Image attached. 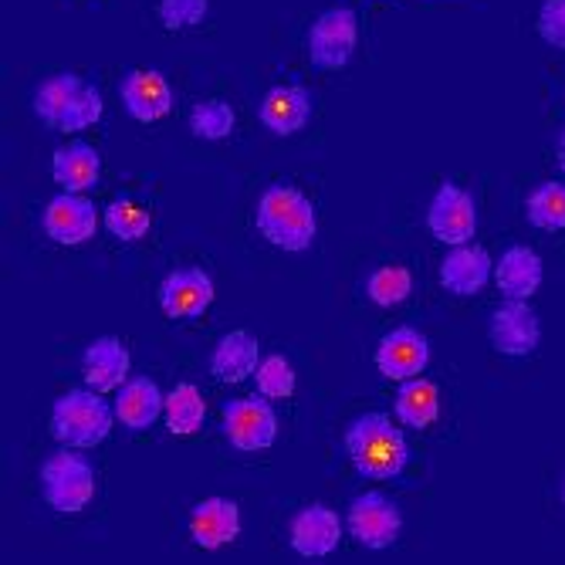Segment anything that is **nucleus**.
I'll list each match as a JSON object with an SVG mask.
<instances>
[{"instance_id": "1", "label": "nucleus", "mask_w": 565, "mask_h": 565, "mask_svg": "<svg viewBox=\"0 0 565 565\" xmlns=\"http://www.w3.org/2000/svg\"><path fill=\"white\" fill-rule=\"evenodd\" d=\"M345 454L352 468L370 481L399 478L409 465V447L403 430L386 414H363L345 427Z\"/></svg>"}, {"instance_id": "2", "label": "nucleus", "mask_w": 565, "mask_h": 565, "mask_svg": "<svg viewBox=\"0 0 565 565\" xmlns=\"http://www.w3.org/2000/svg\"><path fill=\"white\" fill-rule=\"evenodd\" d=\"M262 237L281 250H308L316 241V207L295 186H268L254 214Z\"/></svg>"}, {"instance_id": "3", "label": "nucleus", "mask_w": 565, "mask_h": 565, "mask_svg": "<svg viewBox=\"0 0 565 565\" xmlns=\"http://www.w3.org/2000/svg\"><path fill=\"white\" fill-rule=\"evenodd\" d=\"M116 420V409L98 396V390H68L51 409V437L62 447L88 450L109 437Z\"/></svg>"}, {"instance_id": "4", "label": "nucleus", "mask_w": 565, "mask_h": 565, "mask_svg": "<svg viewBox=\"0 0 565 565\" xmlns=\"http://www.w3.org/2000/svg\"><path fill=\"white\" fill-rule=\"evenodd\" d=\"M41 494L62 515L85 511L95 498V468L88 457H82L78 447L51 454L41 465Z\"/></svg>"}, {"instance_id": "5", "label": "nucleus", "mask_w": 565, "mask_h": 565, "mask_svg": "<svg viewBox=\"0 0 565 565\" xmlns=\"http://www.w3.org/2000/svg\"><path fill=\"white\" fill-rule=\"evenodd\" d=\"M224 434L234 450L262 454L278 440V409L268 396H241L224 406Z\"/></svg>"}, {"instance_id": "6", "label": "nucleus", "mask_w": 565, "mask_h": 565, "mask_svg": "<svg viewBox=\"0 0 565 565\" xmlns=\"http://www.w3.org/2000/svg\"><path fill=\"white\" fill-rule=\"evenodd\" d=\"M359 41V21L352 8H332L316 18L308 28V58L322 72H339L352 62Z\"/></svg>"}, {"instance_id": "7", "label": "nucleus", "mask_w": 565, "mask_h": 565, "mask_svg": "<svg viewBox=\"0 0 565 565\" xmlns=\"http://www.w3.org/2000/svg\"><path fill=\"white\" fill-rule=\"evenodd\" d=\"M349 532L359 545L373 552L390 548L403 532V515L393 498L383 491H366L349 504Z\"/></svg>"}, {"instance_id": "8", "label": "nucleus", "mask_w": 565, "mask_h": 565, "mask_svg": "<svg viewBox=\"0 0 565 565\" xmlns=\"http://www.w3.org/2000/svg\"><path fill=\"white\" fill-rule=\"evenodd\" d=\"M427 227L440 244H471L478 231V207L475 196L468 190H460L457 183H440L427 207Z\"/></svg>"}, {"instance_id": "9", "label": "nucleus", "mask_w": 565, "mask_h": 565, "mask_svg": "<svg viewBox=\"0 0 565 565\" xmlns=\"http://www.w3.org/2000/svg\"><path fill=\"white\" fill-rule=\"evenodd\" d=\"M488 339L501 355H532L542 339L535 308L519 298H504V305L491 312Z\"/></svg>"}, {"instance_id": "10", "label": "nucleus", "mask_w": 565, "mask_h": 565, "mask_svg": "<svg viewBox=\"0 0 565 565\" xmlns=\"http://www.w3.org/2000/svg\"><path fill=\"white\" fill-rule=\"evenodd\" d=\"M427 359H430V342L414 326H399L386 332L383 342L376 345V370L396 383L420 376L427 370Z\"/></svg>"}, {"instance_id": "11", "label": "nucleus", "mask_w": 565, "mask_h": 565, "mask_svg": "<svg viewBox=\"0 0 565 565\" xmlns=\"http://www.w3.org/2000/svg\"><path fill=\"white\" fill-rule=\"evenodd\" d=\"M211 301H214V281L203 268H177L160 285V308L177 322L200 319L211 308Z\"/></svg>"}, {"instance_id": "12", "label": "nucleus", "mask_w": 565, "mask_h": 565, "mask_svg": "<svg viewBox=\"0 0 565 565\" xmlns=\"http://www.w3.org/2000/svg\"><path fill=\"white\" fill-rule=\"evenodd\" d=\"M98 227L95 203L85 193L62 190L44 207V234L58 244H85Z\"/></svg>"}, {"instance_id": "13", "label": "nucleus", "mask_w": 565, "mask_h": 565, "mask_svg": "<svg viewBox=\"0 0 565 565\" xmlns=\"http://www.w3.org/2000/svg\"><path fill=\"white\" fill-rule=\"evenodd\" d=\"M122 106L136 122H160L173 109V88L160 72L136 68L119 82Z\"/></svg>"}, {"instance_id": "14", "label": "nucleus", "mask_w": 565, "mask_h": 565, "mask_svg": "<svg viewBox=\"0 0 565 565\" xmlns=\"http://www.w3.org/2000/svg\"><path fill=\"white\" fill-rule=\"evenodd\" d=\"M342 542V522L332 508L326 504H308L301 508L291 522V548L301 558H326Z\"/></svg>"}, {"instance_id": "15", "label": "nucleus", "mask_w": 565, "mask_h": 565, "mask_svg": "<svg viewBox=\"0 0 565 565\" xmlns=\"http://www.w3.org/2000/svg\"><path fill=\"white\" fill-rule=\"evenodd\" d=\"M491 275H494V262H491V254L478 244H457L440 262V285L460 298L481 295L488 288Z\"/></svg>"}, {"instance_id": "16", "label": "nucleus", "mask_w": 565, "mask_h": 565, "mask_svg": "<svg viewBox=\"0 0 565 565\" xmlns=\"http://www.w3.org/2000/svg\"><path fill=\"white\" fill-rule=\"evenodd\" d=\"M82 376L85 386L98 393H113L129 380V349L116 335H102L95 339L85 355H82Z\"/></svg>"}, {"instance_id": "17", "label": "nucleus", "mask_w": 565, "mask_h": 565, "mask_svg": "<svg viewBox=\"0 0 565 565\" xmlns=\"http://www.w3.org/2000/svg\"><path fill=\"white\" fill-rule=\"evenodd\" d=\"M241 532V508L231 498H207L193 508L190 539L200 548H224Z\"/></svg>"}, {"instance_id": "18", "label": "nucleus", "mask_w": 565, "mask_h": 565, "mask_svg": "<svg viewBox=\"0 0 565 565\" xmlns=\"http://www.w3.org/2000/svg\"><path fill=\"white\" fill-rule=\"evenodd\" d=\"M262 122L275 136H295L312 119V98L298 85H275L262 98Z\"/></svg>"}, {"instance_id": "19", "label": "nucleus", "mask_w": 565, "mask_h": 565, "mask_svg": "<svg viewBox=\"0 0 565 565\" xmlns=\"http://www.w3.org/2000/svg\"><path fill=\"white\" fill-rule=\"evenodd\" d=\"M542 258L525 247V244H515V247H508L498 265H494V285L504 298H519V301H529L539 288H542Z\"/></svg>"}, {"instance_id": "20", "label": "nucleus", "mask_w": 565, "mask_h": 565, "mask_svg": "<svg viewBox=\"0 0 565 565\" xmlns=\"http://www.w3.org/2000/svg\"><path fill=\"white\" fill-rule=\"evenodd\" d=\"M167 393L149 376H132L116 390V417L126 430H146L160 420Z\"/></svg>"}, {"instance_id": "21", "label": "nucleus", "mask_w": 565, "mask_h": 565, "mask_svg": "<svg viewBox=\"0 0 565 565\" xmlns=\"http://www.w3.org/2000/svg\"><path fill=\"white\" fill-rule=\"evenodd\" d=\"M258 366H262L258 339H254L250 332H244V329L227 332L217 342L214 355H211V373H214V380L217 383H227V386L250 380L254 373H258Z\"/></svg>"}, {"instance_id": "22", "label": "nucleus", "mask_w": 565, "mask_h": 565, "mask_svg": "<svg viewBox=\"0 0 565 565\" xmlns=\"http://www.w3.org/2000/svg\"><path fill=\"white\" fill-rule=\"evenodd\" d=\"M51 173H55V183L62 190L88 193L98 183L102 160H98V152L88 142L75 139V142H68V146H62L55 152V160H51Z\"/></svg>"}, {"instance_id": "23", "label": "nucleus", "mask_w": 565, "mask_h": 565, "mask_svg": "<svg viewBox=\"0 0 565 565\" xmlns=\"http://www.w3.org/2000/svg\"><path fill=\"white\" fill-rule=\"evenodd\" d=\"M396 417L406 427L427 430L440 417V390L430 380H424V376L403 380V386L396 393Z\"/></svg>"}, {"instance_id": "24", "label": "nucleus", "mask_w": 565, "mask_h": 565, "mask_svg": "<svg viewBox=\"0 0 565 565\" xmlns=\"http://www.w3.org/2000/svg\"><path fill=\"white\" fill-rule=\"evenodd\" d=\"M167 427L180 437H190L203 427V417H207V399L193 383H177L167 393V406H163Z\"/></svg>"}, {"instance_id": "25", "label": "nucleus", "mask_w": 565, "mask_h": 565, "mask_svg": "<svg viewBox=\"0 0 565 565\" xmlns=\"http://www.w3.org/2000/svg\"><path fill=\"white\" fill-rule=\"evenodd\" d=\"M82 85H85V82H82L78 75H72V72H58V75L44 78V82L38 85V92H34V113H38V119H41L44 126H51V129H58L62 113L68 109V102L75 98V92H78Z\"/></svg>"}, {"instance_id": "26", "label": "nucleus", "mask_w": 565, "mask_h": 565, "mask_svg": "<svg viewBox=\"0 0 565 565\" xmlns=\"http://www.w3.org/2000/svg\"><path fill=\"white\" fill-rule=\"evenodd\" d=\"M525 214L532 227L539 231H562L565 227V183L558 180L539 183L525 200Z\"/></svg>"}, {"instance_id": "27", "label": "nucleus", "mask_w": 565, "mask_h": 565, "mask_svg": "<svg viewBox=\"0 0 565 565\" xmlns=\"http://www.w3.org/2000/svg\"><path fill=\"white\" fill-rule=\"evenodd\" d=\"M409 291H414V275H409V268H403V265H383L366 278V295L380 308H393V305L406 301Z\"/></svg>"}, {"instance_id": "28", "label": "nucleus", "mask_w": 565, "mask_h": 565, "mask_svg": "<svg viewBox=\"0 0 565 565\" xmlns=\"http://www.w3.org/2000/svg\"><path fill=\"white\" fill-rule=\"evenodd\" d=\"M190 129L196 139H207V142H221L234 132V109L227 106L224 98H207L193 106L190 113Z\"/></svg>"}, {"instance_id": "29", "label": "nucleus", "mask_w": 565, "mask_h": 565, "mask_svg": "<svg viewBox=\"0 0 565 565\" xmlns=\"http://www.w3.org/2000/svg\"><path fill=\"white\" fill-rule=\"evenodd\" d=\"M106 227H109V234H116L119 241L129 244V241H142L149 234L152 217H149L146 207H139L136 200L119 196V200H113L109 207H106Z\"/></svg>"}, {"instance_id": "30", "label": "nucleus", "mask_w": 565, "mask_h": 565, "mask_svg": "<svg viewBox=\"0 0 565 565\" xmlns=\"http://www.w3.org/2000/svg\"><path fill=\"white\" fill-rule=\"evenodd\" d=\"M102 119V92L95 85H82L75 92V98L68 102V109L62 113L58 119V129L62 132H82V129H92L95 122Z\"/></svg>"}, {"instance_id": "31", "label": "nucleus", "mask_w": 565, "mask_h": 565, "mask_svg": "<svg viewBox=\"0 0 565 565\" xmlns=\"http://www.w3.org/2000/svg\"><path fill=\"white\" fill-rule=\"evenodd\" d=\"M254 386H258V393L262 396H268V399H288L291 393H295V370H291V363L285 355H268V359H262V366H258V373H254Z\"/></svg>"}, {"instance_id": "32", "label": "nucleus", "mask_w": 565, "mask_h": 565, "mask_svg": "<svg viewBox=\"0 0 565 565\" xmlns=\"http://www.w3.org/2000/svg\"><path fill=\"white\" fill-rule=\"evenodd\" d=\"M207 8H211V0H160V21L167 31L196 28L207 18Z\"/></svg>"}, {"instance_id": "33", "label": "nucleus", "mask_w": 565, "mask_h": 565, "mask_svg": "<svg viewBox=\"0 0 565 565\" xmlns=\"http://www.w3.org/2000/svg\"><path fill=\"white\" fill-rule=\"evenodd\" d=\"M539 38L565 51V0H545L539 11Z\"/></svg>"}, {"instance_id": "34", "label": "nucleus", "mask_w": 565, "mask_h": 565, "mask_svg": "<svg viewBox=\"0 0 565 565\" xmlns=\"http://www.w3.org/2000/svg\"><path fill=\"white\" fill-rule=\"evenodd\" d=\"M555 152H558V167H562V173H565V129H562V136H558V146H555Z\"/></svg>"}, {"instance_id": "35", "label": "nucleus", "mask_w": 565, "mask_h": 565, "mask_svg": "<svg viewBox=\"0 0 565 565\" xmlns=\"http://www.w3.org/2000/svg\"><path fill=\"white\" fill-rule=\"evenodd\" d=\"M562 504H565V484H562Z\"/></svg>"}]
</instances>
